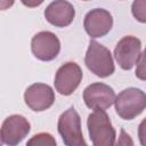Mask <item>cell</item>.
<instances>
[{
  "label": "cell",
  "mask_w": 146,
  "mask_h": 146,
  "mask_svg": "<svg viewBox=\"0 0 146 146\" xmlns=\"http://www.w3.org/2000/svg\"><path fill=\"white\" fill-rule=\"evenodd\" d=\"M87 127L94 146H115L116 132L105 111H94L89 114Z\"/></svg>",
  "instance_id": "cell-1"
},
{
  "label": "cell",
  "mask_w": 146,
  "mask_h": 146,
  "mask_svg": "<svg viewBox=\"0 0 146 146\" xmlns=\"http://www.w3.org/2000/svg\"><path fill=\"white\" fill-rule=\"evenodd\" d=\"M84 63L88 70L99 78H107L115 71L111 51L95 40H90L89 42Z\"/></svg>",
  "instance_id": "cell-2"
},
{
  "label": "cell",
  "mask_w": 146,
  "mask_h": 146,
  "mask_svg": "<svg viewBox=\"0 0 146 146\" xmlns=\"http://www.w3.org/2000/svg\"><path fill=\"white\" fill-rule=\"evenodd\" d=\"M115 111L123 120H132L146 108V92L138 88H127L115 97Z\"/></svg>",
  "instance_id": "cell-3"
},
{
  "label": "cell",
  "mask_w": 146,
  "mask_h": 146,
  "mask_svg": "<svg viewBox=\"0 0 146 146\" xmlns=\"http://www.w3.org/2000/svg\"><path fill=\"white\" fill-rule=\"evenodd\" d=\"M57 128L65 146H88L82 135L80 115L74 107L60 114Z\"/></svg>",
  "instance_id": "cell-4"
},
{
  "label": "cell",
  "mask_w": 146,
  "mask_h": 146,
  "mask_svg": "<svg viewBox=\"0 0 146 146\" xmlns=\"http://www.w3.org/2000/svg\"><path fill=\"white\" fill-rule=\"evenodd\" d=\"M83 73L81 67L74 62L63 64L55 75V89L63 96L72 95L79 87Z\"/></svg>",
  "instance_id": "cell-5"
},
{
  "label": "cell",
  "mask_w": 146,
  "mask_h": 146,
  "mask_svg": "<svg viewBox=\"0 0 146 146\" xmlns=\"http://www.w3.org/2000/svg\"><path fill=\"white\" fill-rule=\"evenodd\" d=\"M83 100L94 111H105L115 102V92L108 84L95 82L83 90Z\"/></svg>",
  "instance_id": "cell-6"
},
{
  "label": "cell",
  "mask_w": 146,
  "mask_h": 146,
  "mask_svg": "<svg viewBox=\"0 0 146 146\" xmlns=\"http://www.w3.org/2000/svg\"><path fill=\"white\" fill-rule=\"evenodd\" d=\"M31 50L35 58L42 62H50L59 54L60 41L55 33L41 31L32 38Z\"/></svg>",
  "instance_id": "cell-7"
},
{
  "label": "cell",
  "mask_w": 146,
  "mask_h": 146,
  "mask_svg": "<svg viewBox=\"0 0 146 146\" xmlns=\"http://www.w3.org/2000/svg\"><path fill=\"white\" fill-rule=\"evenodd\" d=\"M31 124L26 117L13 114L5 119L1 127V141L7 146H17L30 132Z\"/></svg>",
  "instance_id": "cell-8"
},
{
  "label": "cell",
  "mask_w": 146,
  "mask_h": 146,
  "mask_svg": "<svg viewBox=\"0 0 146 146\" xmlns=\"http://www.w3.org/2000/svg\"><path fill=\"white\" fill-rule=\"evenodd\" d=\"M141 42L137 36H123L114 49V57L117 64L123 70H131L140 57Z\"/></svg>",
  "instance_id": "cell-9"
},
{
  "label": "cell",
  "mask_w": 146,
  "mask_h": 146,
  "mask_svg": "<svg viewBox=\"0 0 146 146\" xmlns=\"http://www.w3.org/2000/svg\"><path fill=\"white\" fill-rule=\"evenodd\" d=\"M25 104L34 112H42L52 106L55 92L52 88L44 83H33L24 92Z\"/></svg>",
  "instance_id": "cell-10"
},
{
  "label": "cell",
  "mask_w": 146,
  "mask_h": 146,
  "mask_svg": "<svg viewBox=\"0 0 146 146\" xmlns=\"http://www.w3.org/2000/svg\"><path fill=\"white\" fill-rule=\"evenodd\" d=\"M113 26V17L106 9L95 8L87 13L83 27L90 38H102L106 35Z\"/></svg>",
  "instance_id": "cell-11"
},
{
  "label": "cell",
  "mask_w": 146,
  "mask_h": 146,
  "mask_svg": "<svg viewBox=\"0 0 146 146\" xmlns=\"http://www.w3.org/2000/svg\"><path fill=\"white\" fill-rule=\"evenodd\" d=\"M75 16L73 5L65 0H56L50 2L44 9L46 19L56 27L68 26Z\"/></svg>",
  "instance_id": "cell-12"
},
{
  "label": "cell",
  "mask_w": 146,
  "mask_h": 146,
  "mask_svg": "<svg viewBox=\"0 0 146 146\" xmlns=\"http://www.w3.org/2000/svg\"><path fill=\"white\" fill-rule=\"evenodd\" d=\"M26 146H57V143L54 136L49 132H40L31 137L27 140Z\"/></svg>",
  "instance_id": "cell-13"
},
{
  "label": "cell",
  "mask_w": 146,
  "mask_h": 146,
  "mask_svg": "<svg viewBox=\"0 0 146 146\" xmlns=\"http://www.w3.org/2000/svg\"><path fill=\"white\" fill-rule=\"evenodd\" d=\"M131 11L133 17L140 22L146 23V0H136L131 5Z\"/></svg>",
  "instance_id": "cell-14"
},
{
  "label": "cell",
  "mask_w": 146,
  "mask_h": 146,
  "mask_svg": "<svg viewBox=\"0 0 146 146\" xmlns=\"http://www.w3.org/2000/svg\"><path fill=\"white\" fill-rule=\"evenodd\" d=\"M135 74L139 80L146 81V48L141 52V55H140V57H139V59L136 64Z\"/></svg>",
  "instance_id": "cell-15"
},
{
  "label": "cell",
  "mask_w": 146,
  "mask_h": 146,
  "mask_svg": "<svg viewBox=\"0 0 146 146\" xmlns=\"http://www.w3.org/2000/svg\"><path fill=\"white\" fill-rule=\"evenodd\" d=\"M115 146H135V145H133V140L130 137V135L124 131V129H121L120 136H119V139H117Z\"/></svg>",
  "instance_id": "cell-16"
},
{
  "label": "cell",
  "mask_w": 146,
  "mask_h": 146,
  "mask_svg": "<svg viewBox=\"0 0 146 146\" xmlns=\"http://www.w3.org/2000/svg\"><path fill=\"white\" fill-rule=\"evenodd\" d=\"M138 138L141 146H146V117L139 123L138 127Z\"/></svg>",
  "instance_id": "cell-17"
}]
</instances>
